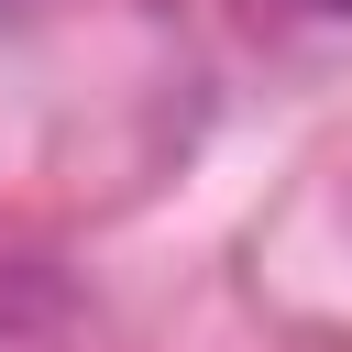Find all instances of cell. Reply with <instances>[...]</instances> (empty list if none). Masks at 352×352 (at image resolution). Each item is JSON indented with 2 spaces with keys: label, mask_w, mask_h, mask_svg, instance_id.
I'll list each match as a JSON object with an SVG mask.
<instances>
[{
  "label": "cell",
  "mask_w": 352,
  "mask_h": 352,
  "mask_svg": "<svg viewBox=\"0 0 352 352\" xmlns=\"http://www.w3.org/2000/svg\"><path fill=\"white\" fill-rule=\"evenodd\" d=\"M308 11H341V22H352V0H308Z\"/></svg>",
  "instance_id": "1"
}]
</instances>
